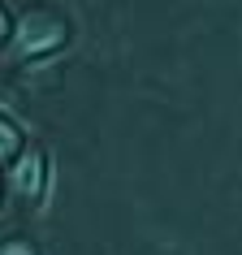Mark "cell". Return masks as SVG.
<instances>
[{
  "label": "cell",
  "mask_w": 242,
  "mask_h": 255,
  "mask_svg": "<svg viewBox=\"0 0 242 255\" xmlns=\"http://www.w3.org/2000/svg\"><path fill=\"white\" fill-rule=\"evenodd\" d=\"M61 39H65V26L52 22V17L35 13V17L22 22V48H26V52H48V48H56Z\"/></svg>",
  "instance_id": "obj_1"
},
{
  "label": "cell",
  "mask_w": 242,
  "mask_h": 255,
  "mask_svg": "<svg viewBox=\"0 0 242 255\" xmlns=\"http://www.w3.org/2000/svg\"><path fill=\"white\" fill-rule=\"evenodd\" d=\"M17 190L30 195V199L43 190V160H39V156H26V160L17 164Z\"/></svg>",
  "instance_id": "obj_2"
},
{
  "label": "cell",
  "mask_w": 242,
  "mask_h": 255,
  "mask_svg": "<svg viewBox=\"0 0 242 255\" xmlns=\"http://www.w3.org/2000/svg\"><path fill=\"white\" fill-rule=\"evenodd\" d=\"M13 147H17V130L0 117V156H13Z\"/></svg>",
  "instance_id": "obj_3"
},
{
  "label": "cell",
  "mask_w": 242,
  "mask_h": 255,
  "mask_svg": "<svg viewBox=\"0 0 242 255\" xmlns=\"http://www.w3.org/2000/svg\"><path fill=\"white\" fill-rule=\"evenodd\" d=\"M0 255H30V247H22V242H4Z\"/></svg>",
  "instance_id": "obj_4"
},
{
  "label": "cell",
  "mask_w": 242,
  "mask_h": 255,
  "mask_svg": "<svg viewBox=\"0 0 242 255\" xmlns=\"http://www.w3.org/2000/svg\"><path fill=\"white\" fill-rule=\"evenodd\" d=\"M0 35H4V17H0Z\"/></svg>",
  "instance_id": "obj_5"
}]
</instances>
